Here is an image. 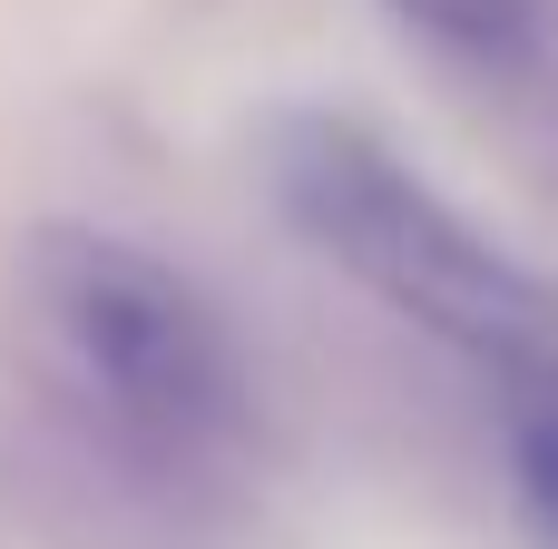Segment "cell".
I'll return each mask as SVG.
<instances>
[{
    "instance_id": "2",
    "label": "cell",
    "mask_w": 558,
    "mask_h": 549,
    "mask_svg": "<svg viewBox=\"0 0 558 549\" xmlns=\"http://www.w3.org/2000/svg\"><path fill=\"white\" fill-rule=\"evenodd\" d=\"M265 187L333 255L363 295L412 314L432 344L481 363L500 393L558 383V295L530 275L471 206H451L383 128L343 108H275L265 118Z\"/></svg>"
},
{
    "instance_id": "4",
    "label": "cell",
    "mask_w": 558,
    "mask_h": 549,
    "mask_svg": "<svg viewBox=\"0 0 558 549\" xmlns=\"http://www.w3.org/2000/svg\"><path fill=\"white\" fill-rule=\"evenodd\" d=\"M500 432H510L520 511L558 540V383H520V393H500Z\"/></svg>"
},
{
    "instance_id": "3",
    "label": "cell",
    "mask_w": 558,
    "mask_h": 549,
    "mask_svg": "<svg viewBox=\"0 0 558 549\" xmlns=\"http://www.w3.org/2000/svg\"><path fill=\"white\" fill-rule=\"evenodd\" d=\"M422 49L481 69V79H530L549 59V0H383Z\"/></svg>"
},
{
    "instance_id": "1",
    "label": "cell",
    "mask_w": 558,
    "mask_h": 549,
    "mask_svg": "<svg viewBox=\"0 0 558 549\" xmlns=\"http://www.w3.org/2000/svg\"><path fill=\"white\" fill-rule=\"evenodd\" d=\"M29 305L59 354L78 442L137 491H196L255 442V373L226 314L147 246L108 226L29 236Z\"/></svg>"
}]
</instances>
